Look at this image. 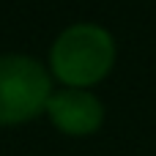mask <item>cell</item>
<instances>
[{
  "mask_svg": "<svg viewBox=\"0 0 156 156\" xmlns=\"http://www.w3.org/2000/svg\"><path fill=\"white\" fill-rule=\"evenodd\" d=\"M47 118L52 126L69 137H88L96 134L104 123V104L96 93L82 88H63L52 90L47 101Z\"/></svg>",
  "mask_w": 156,
  "mask_h": 156,
  "instance_id": "3",
  "label": "cell"
},
{
  "mask_svg": "<svg viewBox=\"0 0 156 156\" xmlns=\"http://www.w3.org/2000/svg\"><path fill=\"white\" fill-rule=\"evenodd\" d=\"M52 96L49 71L30 55H0V126H19L41 112Z\"/></svg>",
  "mask_w": 156,
  "mask_h": 156,
  "instance_id": "2",
  "label": "cell"
},
{
  "mask_svg": "<svg viewBox=\"0 0 156 156\" xmlns=\"http://www.w3.org/2000/svg\"><path fill=\"white\" fill-rule=\"evenodd\" d=\"M115 66V38L107 27L93 22L69 25L49 49L52 77L66 88H82L101 82Z\"/></svg>",
  "mask_w": 156,
  "mask_h": 156,
  "instance_id": "1",
  "label": "cell"
}]
</instances>
